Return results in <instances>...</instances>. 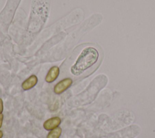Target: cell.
Wrapping results in <instances>:
<instances>
[{"label":"cell","instance_id":"obj_5","mask_svg":"<svg viewBox=\"0 0 155 138\" xmlns=\"http://www.w3.org/2000/svg\"><path fill=\"white\" fill-rule=\"evenodd\" d=\"M61 123V120L59 117H53L50 118L44 122L43 126L44 129L48 131H51L57 127Z\"/></svg>","mask_w":155,"mask_h":138},{"label":"cell","instance_id":"obj_1","mask_svg":"<svg viewBox=\"0 0 155 138\" xmlns=\"http://www.w3.org/2000/svg\"><path fill=\"white\" fill-rule=\"evenodd\" d=\"M99 53L93 47H87L82 50L75 63L71 67V73L79 76L85 70L93 66L98 61Z\"/></svg>","mask_w":155,"mask_h":138},{"label":"cell","instance_id":"obj_3","mask_svg":"<svg viewBox=\"0 0 155 138\" xmlns=\"http://www.w3.org/2000/svg\"><path fill=\"white\" fill-rule=\"evenodd\" d=\"M134 119L135 116L133 113L130 110H122L117 112L113 116L114 130L130 125L134 122Z\"/></svg>","mask_w":155,"mask_h":138},{"label":"cell","instance_id":"obj_9","mask_svg":"<svg viewBox=\"0 0 155 138\" xmlns=\"http://www.w3.org/2000/svg\"><path fill=\"white\" fill-rule=\"evenodd\" d=\"M3 101L2 99L1 98H0V113H2V112L3 111Z\"/></svg>","mask_w":155,"mask_h":138},{"label":"cell","instance_id":"obj_4","mask_svg":"<svg viewBox=\"0 0 155 138\" xmlns=\"http://www.w3.org/2000/svg\"><path fill=\"white\" fill-rule=\"evenodd\" d=\"M73 81L71 78H65L58 83H57L54 87V92L56 94H60L67 90L72 84Z\"/></svg>","mask_w":155,"mask_h":138},{"label":"cell","instance_id":"obj_7","mask_svg":"<svg viewBox=\"0 0 155 138\" xmlns=\"http://www.w3.org/2000/svg\"><path fill=\"white\" fill-rule=\"evenodd\" d=\"M59 74V68L58 66L52 67L48 71L45 76V81L48 83L54 82Z\"/></svg>","mask_w":155,"mask_h":138},{"label":"cell","instance_id":"obj_10","mask_svg":"<svg viewBox=\"0 0 155 138\" xmlns=\"http://www.w3.org/2000/svg\"><path fill=\"white\" fill-rule=\"evenodd\" d=\"M3 114L2 113H0V128H1L2 126V122H3Z\"/></svg>","mask_w":155,"mask_h":138},{"label":"cell","instance_id":"obj_8","mask_svg":"<svg viewBox=\"0 0 155 138\" xmlns=\"http://www.w3.org/2000/svg\"><path fill=\"white\" fill-rule=\"evenodd\" d=\"M62 133V129L61 127H57L51 130L47 136V138H59Z\"/></svg>","mask_w":155,"mask_h":138},{"label":"cell","instance_id":"obj_2","mask_svg":"<svg viewBox=\"0 0 155 138\" xmlns=\"http://www.w3.org/2000/svg\"><path fill=\"white\" fill-rule=\"evenodd\" d=\"M141 132L139 125L132 124L106 135L104 138H135Z\"/></svg>","mask_w":155,"mask_h":138},{"label":"cell","instance_id":"obj_6","mask_svg":"<svg viewBox=\"0 0 155 138\" xmlns=\"http://www.w3.org/2000/svg\"><path fill=\"white\" fill-rule=\"evenodd\" d=\"M38 77L36 76L33 74L31 75L29 77L25 79L22 84L21 87L24 90H28L34 87L38 83Z\"/></svg>","mask_w":155,"mask_h":138},{"label":"cell","instance_id":"obj_11","mask_svg":"<svg viewBox=\"0 0 155 138\" xmlns=\"http://www.w3.org/2000/svg\"><path fill=\"white\" fill-rule=\"evenodd\" d=\"M3 136V133L2 131L0 130V138H2Z\"/></svg>","mask_w":155,"mask_h":138}]
</instances>
